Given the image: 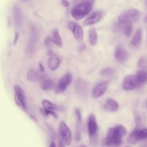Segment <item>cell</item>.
<instances>
[{"mask_svg":"<svg viewBox=\"0 0 147 147\" xmlns=\"http://www.w3.org/2000/svg\"><path fill=\"white\" fill-rule=\"evenodd\" d=\"M126 133V128L122 125H117L109 129L105 145L109 147H118L122 143L123 137Z\"/></svg>","mask_w":147,"mask_h":147,"instance_id":"cell-1","label":"cell"},{"mask_svg":"<svg viewBox=\"0 0 147 147\" xmlns=\"http://www.w3.org/2000/svg\"><path fill=\"white\" fill-rule=\"evenodd\" d=\"M94 3L95 0H83L72 9V16L76 20L83 18L91 11Z\"/></svg>","mask_w":147,"mask_h":147,"instance_id":"cell-2","label":"cell"},{"mask_svg":"<svg viewBox=\"0 0 147 147\" xmlns=\"http://www.w3.org/2000/svg\"><path fill=\"white\" fill-rule=\"evenodd\" d=\"M140 16L139 11L136 9H129L118 16V21L121 24H131L136 21Z\"/></svg>","mask_w":147,"mask_h":147,"instance_id":"cell-3","label":"cell"},{"mask_svg":"<svg viewBox=\"0 0 147 147\" xmlns=\"http://www.w3.org/2000/svg\"><path fill=\"white\" fill-rule=\"evenodd\" d=\"M87 128L90 142L91 144L94 145L96 144L97 141L98 125L96 117L93 114H91L88 117Z\"/></svg>","mask_w":147,"mask_h":147,"instance_id":"cell-4","label":"cell"},{"mask_svg":"<svg viewBox=\"0 0 147 147\" xmlns=\"http://www.w3.org/2000/svg\"><path fill=\"white\" fill-rule=\"evenodd\" d=\"M147 139V129L136 127L130 134L128 141L131 144H136L139 141Z\"/></svg>","mask_w":147,"mask_h":147,"instance_id":"cell-5","label":"cell"},{"mask_svg":"<svg viewBox=\"0 0 147 147\" xmlns=\"http://www.w3.org/2000/svg\"><path fill=\"white\" fill-rule=\"evenodd\" d=\"M75 89L77 95L82 99H84L87 97L88 92V84L82 79H78L75 83Z\"/></svg>","mask_w":147,"mask_h":147,"instance_id":"cell-6","label":"cell"},{"mask_svg":"<svg viewBox=\"0 0 147 147\" xmlns=\"http://www.w3.org/2000/svg\"><path fill=\"white\" fill-rule=\"evenodd\" d=\"M59 134L61 140L65 144L67 145H71L72 142L71 131L68 126L64 121H61L60 123Z\"/></svg>","mask_w":147,"mask_h":147,"instance_id":"cell-7","label":"cell"},{"mask_svg":"<svg viewBox=\"0 0 147 147\" xmlns=\"http://www.w3.org/2000/svg\"><path fill=\"white\" fill-rule=\"evenodd\" d=\"M15 94H14V100L18 106H19L23 110H26L25 96L24 91L18 85H15L14 87Z\"/></svg>","mask_w":147,"mask_h":147,"instance_id":"cell-8","label":"cell"},{"mask_svg":"<svg viewBox=\"0 0 147 147\" xmlns=\"http://www.w3.org/2000/svg\"><path fill=\"white\" fill-rule=\"evenodd\" d=\"M138 86L136 75H129L125 76L122 84L123 89L125 91L134 90Z\"/></svg>","mask_w":147,"mask_h":147,"instance_id":"cell-9","label":"cell"},{"mask_svg":"<svg viewBox=\"0 0 147 147\" xmlns=\"http://www.w3.org/2000/svg\"><path fill=\"white\" fill-rule=\"evenodd\" d=\"M72 75L69 73H67L64 75L59 81V83L56 87L55 91L57 94L63 92L68 86L71 83Z\"/></svg>","mask_w":147,"mask_h":147,"instance_id":"cell-10","label":"cell"},{"mask_svg":"<svg viewBox=\"0 0 147 147\" xmlns=\"http://www.w3.org/2000/svg\"><path fill=\"white\" fill-rule=\"evenodd\" d=\"M68 26L71 30L74 37L79 41H81L83 39V30L82 28L77 23L70 21L68 23Z\"/></svg>","mask_w":147,"mask_h":147,"instance_id":"cell-11","label":"cell"},{"mask_svg":"<svg viewBox=\"0 0 147 147\" xmlns=\"http://www.w3.org/2000/svg\"><path fill=\"white\" fill-rule=\"evenodd\" d=\"M103 15V11L98 10L92 13L84 21L83 25L84 26H88L98 22Z\"/></svg>","mask_w":147,"mask_h":147,"instance_id":"cell-12","label":"cell"},{"mask_svg":"<svg viewBox=\"0 0 147 147\" xmlns=\"http://www.w3.org/2000/svg\"><path fill=\"white\" fill-rule=\"evenodd\" d=\"M108 86L107 82H103L98 84L92 90V96L96 99L102 96L106 92Z\"/></svg>","mask_w":147,"mask_h":147,"instance_id":"cell-13","label":"cell"},{"mask_svg":"<svg viewBox=\"0 0 147 147\" xmlns=\"http://www.w3.org/2000/svg\"><path fill=\"white\" fill-rule=\"evenodd\" d=\"M37 38H38V36H37V34L36 29L33 26H32L31 28L30 38L28 42V46L26 47V53H29L32 52L33 51V49L36 46V42L37 41Z\"/></svg>","mask_w":147,"mask_h":147,"instance_id":"cell-14","label":"cell"},{"mask_svg":"<svg viewBox=\"0 0 147 147\" xmlns=\"http://www.w3.org/2000/svg\"><path fill=\"white\" fill-rule=\"evenodd\" d=\"M114 56L118 62L123 63L127 59L128 54L127 51L122 46L119 45L115 50Z\"/></svg>","mask_w":147,"mask_h":147,"instance_id":"cell-15","label":"cell"},{"mask_svg":"<svg viewBox=\"0 0 147 147\" xmlns=\"http://www.w3.org/2000/svg\"><path fill=\"white\" fill-rule=\"evenodd\" d=\"M45 77L38 72H37L35 69L31 68L29 69L26 74V78L30 82H38L41 81Z\"/></svg>","mask_w":147,"mask_h":147,"instance_id":"cell-16","label":"cell"},{"mask_svg":"<svg viewBox=\"0 0 147 147\" xmlns=\"http://www.w3.org/2000/svg\"><path fill=\"white\" fill-rule=\"evenodd\" d=\"M13 11L16 26L17 28H20L21 26L22 22L21 11L20 10V9L17 5H15L13 9Z\"/></svg>","mask_w":147,"mask_h":147,"instance_id":"cell-17","label":"cell"},{"mask_svg":"<svg viewBox=\"0 0 147 147\" xmlns=\"http://www.w3.org/2000/svg\"><path fill=\"white\" fill-rule=\"evenodd\" d=\"M60 59L59 56L54 53L50 55V57L48 60V66L51 70L55 71L59 66Z\"/></svg>","mask_w":147,"mask_h":147,"instance_id":"cell-18","label":"cell"},{"mask_svg":"<svg viewBox=\"0 0 147 147\" xmlns=\"http://www.w3.org/2000/svg\"><path fill=\"white\" fill-rule=\"evenodd\" d=\"M41 104L43 107L52 110H56V111H63V108L61 106L55 105V103L51 102V101L47 99H43L41 102Z\"/></svg>","mask_w":147,"mask_h":147,"instance_id":"cell-19","label":"cell"},{"mask_svg":"<svg viewBox=\"0 0 147 147\" xmlns=\"http://www.w3.org/2000/svg\"><path fill=\"white\" fill-rule=\"evenodd\" d=\"M104 107L108 111L115 112L118 109V104L115 100L112 99H109L107 100Z\"/></svg>","mask_w":147,"mask_h":147,"instance_id":"cell-20","label":"cell"},{"mask_svg":"<svg viewBox=\"0 0 147 147\" xmlns=\"http://www.w3.org/2000/svg\"><path fill=\"white\" fill-rule=\"evenodd\" d=\"M142 38V31L141 29H138L137 30L136 32L134 34V36H133L130 44L131 46L134 47H137L140 45L141 41Z\"/></svg>","mask_w":147,"mask_h":147,"instance_id":"cell-21","label":"cell"},{"mask_svg":"<svg viewBox=\"0 0 147 147\" xmlns=\"http://www.w3.org/2000/svg\"><path fill=\"white\" fill-rule=\"evenodd\" d=\"M52 40L53 43L56 44L57 46L59 47H63V42L61 38L59 35L58 29H54L52 32Z\"/></svg>","mask_w":147,"mask_h":147,"instance_id":"cell-22","label":"cell"},{"mask_svg":"<svg viewBox=\"0 0 147 147\" xmlns=\"http://www.w3.org/2000/svg\"><path fill=\"white\" fill-rule=\"evenodd\" d=\"M88 37L90 45L91 46H95L98 41V34L96 30L94 28H91L90 29Z\"/></svg>","mask_w":147,"mask_h":147,"instance_id":"cell-23","label":"cell"},{"mask_svg":"<svg viewBox=\"0 0 147 147\" xmlns=\"http://www.w3.org/2000/svg\"><path fill=\"white\" fill-rule=\"evenodd\" d=\"M138 85H142L147 82V71H140L136 75Z\"/></svg>","mask_w":147,"mask_h":147,"instance_id":"cell-24","label":"cell"},{"mask_svg":"<svg viewBox=\"0 0 147 147\" xmlns=\"http://www.w3.org/2000/svg\"><path fill=\"white\" fill-rule=\"evenodd\" d=\"M53 87V82L52 80L44 78L41 83V88L42 90L47 91L51 90Z\"/></svg>","mask_w":147,"mask_h":147,"instance_id":"cell-25","label":"cell"},{"mask_svg":"<svg viewBox=\"0 0 147 147\" xmlns=\"http://www.w3.org/2000/svg\"><path fill=\"white\" fill-rule=\"evenodd\" d=\"M39 110H40V113H41V114H42L44 116H48L49 115H51L55 118H58V115H57V113L56 112H55L53 110L47 109L44 107L40 108Z\"/></svg>","mask_w":147,"mask_h":147,"instance_id":"cell-26","label":"cell"},{"mask_svg":"<svg viewBox=\"0 0 147 147\" xmlns=\"http://www.w3.org/2000/svg\"><path fill=\"white\" fill-rule=\"evenodd\" d=\"M114 73V69L111 67H106L102 69L100 72V74L103 76H111Z\"/></svg>","mask_w":147,"mask_h":147,"instance_id":"cell-27","label":"cell"},{"mask_svg":"<svg viewBox=\"0 0 147 147\" xmlns=\"http://www.w3.org/2000/svg\"><path fill=\"white\" fill-rule=\"evenodd\" d=\"M133 30V27L131 24H127L123 28V33L125 36L129 37Z\"/></svg>","mask_w":147,"mask_h":147,"instance_id":"cell-28","label":"cell"},{"mask_svg":"<svg viewBox=\"0 0 147 147\" xmlns=\"http://www.w3.org/2000/svg\"><path fill=\"white\" fill-rule=\"evenodd\" d=\"M146 64H147V59L146 57L145 56L141 57L138 61V66L140 68H144L146 66Z\"/></svg>","mask_w":147,"mask_h":147,"instance_id":"cell-29","label":"cell"},{"mask_svg":"<svg viewBox=\"0 0 147 147\" xmlns=\"http://www.w3.org/2000/svg\"><path fill=\"white\" fill-rule=\"evenodd\" d=\"M75 113L76 117L77 122H81L82 121V114L80 110L79 109H76L75 110Z\"/></svg>","mask_w":147,"mask_h":147,"instance_id":"cell-30","label":"cell"},{"mask_svg":"<svg viewBox=\"0 0 147 147\" xmlns=\"http://www.w3.org/2000/svg\"><path fill=\"white\" fill-rule=\"evenodd\" d=\"M53 42H52V38L51 37H47L45 40V41H44V44L47 47H49L50 45H51L52 44Z\"/></svg>","mask_w":147,"mask_h":147,"instance_id":"cell-31","label":"cell"},{"mask_svg":"<svg viewBox=\"0 0 147 147\" xmlns=\"http://www.w3.org/2000/svg\"><path fill=\"white\" fill-rule=\"evenodd\" d=\"M136 126L138 127H140L142 125V119L140 116H137L136 118Z\"/></svg>","mask_w":147,"mask_h":147,"instance_id":"cell-32","label":"cell"},{"mask_svg":"<svg viewBox=\"0 0 147 147\" xmlns=\"http://www.w3.org/2000/svg\"><path fill=\"white\" fill-rule=\"evenodd\" d=\"M61 3L65 7H68L69 6V2L68 0H61Z\"/></svg>","mask_w":147,"mask_h":147,"instance_id":"cell-33","label":"cell"},{"mask_svg":"<svg viewBox=\"0 0 147 147\" xmlns=\"http://www.w3.org/2000/svg\"><path fill=\"white\" fill-rule=\"evenodd\" d=\"M65 143L63 141V140H59V144H58V147H65Z\"/></svg>","mask_w":147,"mask_h":147,"instance_id":"cell-34","label":"cell"},{"mask_svg":"<svg viewBox=\"0 0 147 147\" xmlns=\"http://www.w3.org/2000/svg\"><path fill=\"white\" fill-rule=\"evenodd\" d=\"M18 37H19V33L18 32H16L15 33V36H14V44H16V43L17 42Z\"/></svg>","mask_w":147,"mask_h":147,"instance_id":"cell-35","label":"cell"},{"mask_svg":"<svg viewBox=\"0 0 147 147\" xmlns=\"http://www.w3.org/2000/svg\"><path fill=\"white\" fill-rule=\"evenodd\" d=\"M38 65H39V68H40V71H41V72H44V70H45L44 66H43L40 63L38 64Z\"/></svg>","mask_w":147,"mask_h":147,"instance_id":"cell-36","label":"cell"},{"mask_svg":"<svg viewBox=\"0 0 147 147\" xmlns=\"http://www.w3.org/2000/svg\"><path fill=\"white\" fill-rule=\"evenodd\" d=\"M49 147H57V146H56V144L53 142H52L51 143V144L49 145Z\"/></svg>","mask_w":147,"mask_h":147,"instance_id":"cell-37","label":"cell"},{"mask_svg":"<svg viewBox=\"0 0 147 147\" xmlns=\"http://www.w3.org/2000/svg\"><path fill=\"white\" fill-rule=\"evenodd\" d=\"M144 21L145 22H147V15L145 16V17L144 18Z\"/></svg>","mask_w":147,"mask_h":147,"instance_id":"cell-38","label":"cell"},{"mask_svg":"<svg viewBox=\"0 0 147 147\" xmlns=\"http://www.w3.org/2000/svg\"><path fill=\"white\" fill-rule=\"evenodd\" d=\"M78 147H86V146H85L84 145H81L79 146Z\"/></svg>","mask_w":147,"mask_h":147,"instance_id":"cell-39","label":"cell"},{"mask_svg":"<svg viewBox=\"0 0 147 147\" xmlns=\"http://www.w3.org/2000/svg\"><path fill=\"white\" fill-rule=\"evenodd\" d=\"M22 1H28V0H22Z\"/></svg>","mask_w":147,"mask_h":147,"instance_id":"cell-40","label":"cell"},{"mask_svg":"<svg viewBox=\"0 0 147 147\" xmlns=\"http://www.w3.org/2000/svg\"><path fill=\"white\" fill-rule=\"evenodd\" d=\"M146 36H147V31H146Z\"/></svg>","mask_w":147,"mask_h":147,"instance_id":"cell-41","label":"cell"}]
</instances>
